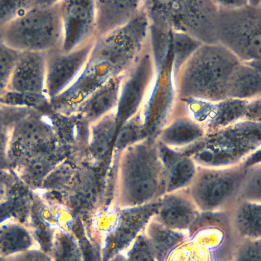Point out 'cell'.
I'll return each mask as SVG.
<instances>
[{
  "mask_svg": "<svg viewBox=\"0 0 261 261\" xmlns=\"http://www.w3.org/2000/svg\"><path fill=\"white\" fill-rule=\"evenodd\" d=\"M56 3L37 1L0 30L3 42L20 53L55 49L62 40L61 10Z\"/></svg>",
  "mask_w": 261,
  "mask_h": 261,
  "instance_id": "cell-1",
  "label": "cell"
},
{
  "mask_svg": "<svg viewBox=\"0 0 261 261\" xmlns=\"http://www.w3.org/2000/svg\"><path fill=\"white\" fill-rule=\"evenodd\" d=\"M91 46L68 54L46 53L45 94L51 100L65 90L83 68Z\"/></svg>",
  "mask_w": 261,
  "mask_h": 261,
  "instance_id": "cell-2",
  "label": "cell"
},
{
  "mask_svg": "<svg viewBox=\"0 0 261 261\" xmlns=\"http://www.w3.org/2000/svg\"><path fill=\"white\" fill-rule=\"evenodd\" d=\"M61 6L62 44L70 51L89 35L95 23V5L90 1H69Z\"/></svg>",
  "mask_w": 261,
  "mask_h": 261,
  "instance_id": "cell-3",
  "label": "cell"
},
{
  "mask_svg": "<svg viewBox=\"0 0 261 261\" xmlns=\"http://www.w3.org/2000/svg\"><path fill=\"white\" fill-rule=\"evenodd\" d=\"M46 53H20L7 90L45 94Z\"/></svg>",
  "mask_w": 261,
  "mask_h": 261,
  "instance_id": "cell-4",
  "label": "cell"
},
{
  "mask_svg": "<svg viewBox=\"0 0 261 261\" xmlns=\"http://www.w3.org/2000/svg\"><path fill=\"white\" fill-rule=\"evenodd\" d=\"M95 5V24L106 33L121 27L130 20L137 5L134 1H100Z\"/></svg>",
  "mask_w": 261,
  "mask_h": 261,
  "instance_id": "cell-5",
  "label": "cell"
},
{
  "mask_svg": "<svg viewBox=\"0 0 261 261\" xmlns=\"http://www.w3.org/2000/svg\"><path fill=\"white\" fill-rule=\"evenodd\" d=\"M233 186V180L228 176L217 175L206 176L197 187V202L204 209L216 207L227 198Z\"/></svg>",
  "mask_w": 261,
  "mask_h": 261,
  "instance_id": "cell-6",
  "label": "cell"
},
{
  "mask_svg": "<svg viewBox=\"0 0 261 261\" xmlns=\"http://www.w3.org/2000/svg\"><path fill=\"white\" fill-rule=\"evenodd\" d=\"M145 236L156 261H165L171 250L185 239L182 232L170 229L159 222L150 223Z\"/></svg>",
  "mask_w": 261,
  "mask_h": 261,
  "instance_id": "cell-7",
  "label": "cell"
},
{
  "mask_svg": "<svg viewBox=\"0 0 261 261\" xmlns=\"http://www.w3.org/2000/svg\"><path fill=\"white\" fill-rule=\"evenodd\" d=\"M195 220L194 210L188 202L177 198H170L163 204L159 222L170 229L182 232L190 228Z\"/></svg>",
  "mask_w": 261,
  "mask_h": 261,
  "instance_id": "cell-8",
  "label": "cell"
},
{
  "mask_svg": "<svg viewBox=\"0 0 261 261\" xmlns=\"http://www.w3.org/2000/svg\"><path fill=\"white\" fill-rule=\"evenodd\" d=\"M33 244V237L23 226L10 223L0 225V257L21 254Z\"/></svg>",
  "mask_w": 261,
  "mask_h": 261,
  "instance_id": "cell-9",
  "label": "cell"
},
{
  "mask_svg": "<svg viewBox=\"0 0 261 261\" xmlns=\"http://www.w3.org/2000/svg\"><path fill=\"white\" fill-rule=\"evenodd\" d=\"M18 126L15 137L18 150L25 151L39 145L46 133L45 125L34 114L24 117Z\"/></svg>",
  "mask_w": 261,
  "mask_h": 261,
  "instance_id": "cell-10",
  "label": "cell"
},
{
  "mask_svg": "<svg viewBox=\"0 0 261 261\" xmlns=\"http://www.w3.org/2000/svg\"><path fill=\"white\" fill-rule=\"evenodd\" d=\"M234 224L237 233L245 240L260 239V206L251 204L242 205L236 214Z\"/></svg>",
  "mask_w": 261,
  "mask_h": 261,
  "instance_id": "cell-11",
  "label": "cell"
},
{
  "mask_svg": "<svg viewBox=\"0 0 261 261\" xmlns=\"http://www.w3.org/2000/svg\"><path fill=\"white\" fill-rule=\"evenodd\" d=\"M143 70L139 68L125 84L120 95L119 114L124 116L132 112L139 104L145 85Z\"/></svg>",
  "mask_w": 261,
  "mask_h": 261,
  "instance_id": "cell-12",
  "label": "cell"
},
{
  "mask_svg": "<svg viewBox=\"0 0 261 261\" xmlns=\"http://www.w3.org/2000/svg\"><path fill=\"white\" fill-rule=\"evenodd\" d=\"M50 100L45 94L19 92L7 90L0 96V104L7 107L40 110Z\"/></svg>",
  "mask_w": 261,
  "mask_h": 261,
  "instance_id": "cell-13",
  "label": "cell"
},
{
  "mask_svg": "<svg viewBox=\"0 0 261 261\" xmlns=\"http://www.w3.org/2000/svg\"><path fill=\"white\" fill-rule=\"evenodd\" d=\"M50 250L54 261H84L76 241L66 232L60 231L55 235Z\"/></svg>",
  "mask_w": 261,
  "mask_h": 261,
  "instance_id": "cell-14",
  "label": "cell"
},
{
  "mask_svg": "<svg viewBox=\"0 0 261 261\" xmlns=\"http://www.w3.org/2000/svg\"><path fill=\"white\" fill-rule=\"evenodd\" d=\"M117 81L107 82L92 96L90 105L92 112L101 115L110 110L116 104L119 89Z\"/></svg>",
  "mask_w": 261,
  "mask_h": 261,
  "instance_id": "cell-15",
  "label": "cell"
},
{
  "mask_svg": "<svg viewBox=\"0 0 261 261\" xmlns=\"http://www.w3.org/2000/svg\"><path fill=\"white\" fill-rule=\"evenodd\" d=\"M20 54V52L6 45L0 37V96L7 90Z\"/></svg>",
  "mask_w": 261,
  "mask_h": 261,
  "instance_id": "cell-16",
  "label": "cell"
},
{
  "mask_svg": "<svg viewBox=\"0 0 261 261\" xmlns=\"http://www.w3.org/2000/svg\"><path fill=\"white\" fill-rule=\"evenodd\" d=\"M149 172L131 181L128 188L130 202L137 204L149 198L154 192L155 182Z\"/></svg>",
  "mask_w": 261,
  "mask_h": 261,
  "instance_id": "cell-17",
  "label": "cell"
},
{
  "mask_svg": "<svg viewBox=\"0 0 261 261\" xmlns=\"http://www.w3.org/2000/svg\"><path fill=\"white\" fill-rule=\"evenodd\" d=\"M114 123L111 120H106L96 128L92 142L93 152L98 156L107 153L114 132Z\"/></svg>",
  "mask_w": 261,
  "mask_h": 261,
  "instance_id": "cell-18",
  "label": "cell"
},
{
  "mask_svg": "<svg viewBox=\"0 0 261 261\" xmlns=\"http://www.w3.org/2000/svg\"><path fill=\"white\" fill-rule=\"evenodd\" d=\"M37 1H0V30Z\"/></svg>",
  "mask_w": 261,
  "mask_h": 261,
  "instance_id": "cell-19",
  "label": "cell"
},
{
  "mask_svg": "<svg viewBox=\"0 0 261 261\" xmlns=\"http://www.w3.org/2000/svg\"><path fill=\"white\" fill-rule=\"evenodd\" d=\"M126 257L127 261H156L145 236L142 234L133 241Z\"/></svg>",
  "mask_w": 261,
  "mask_h": 261,
  "instance_id": "cell-20",
  "label": "cell"
},
{
  "mask_svg": "<svg viewBox=\"0 0 261 261\" xmlns=\"http://www.w3.org/2000/svg\"><path fill=\"white\" fill-rule=\"evenodd\" d=\"M193 174V166L190 161L183 160L178 162L171 171L169 187L174 189L182 186L188 181Z\"/></svg>",
  "mask_w": 261,
  "mask_h": 261,
  "instance_id": "cell-21",
  "label": "cell"
},
{
  "mask_svg": "<svg viewBox=\"0 0 261 261\" xmlns=\"http://www.w3.org/2000/svg\"><path fill=\"white\" fill-rule=\"evenodd\" d=\"M233 261H260V239L245 240L238 246Z\"/></svg>",
  "mask_w": 261,
  "mask_h": 261,
  "instance_id": "cell-22",
  "label": "cell"
},
{
  "mask_svg": "<svg viewBox=\"0 0 261 261\" xmlns=\"http://www.w3.org/2000/svg\"><path fill=\"white\" fill-rule=\"evenodd\" d=\"M198 134L195 126L188 123H179L171 127L167 131L166 137L172 142L181 143L192 140Z\"/></svg>",
  "mask_w": 261,
  "mask_h": 261,
  "instance_id": "cell-23",
  "label": "cell"
},
{
  "mask_svg": "<svg viewBox=\"0 0 261 261\" xmlns=\"http://www.w3.org/2000/svg\"><path fill=\"white\" fill-rule=\"evenodd\" d=\"M15 261H54L46 253L39 250H29L17 257Z\"/></svg>",
  "mask_w": 261,
  "mask_h": 261,
  "instance_id": "cell-24",
  "label": "cell"
},
{
  "mask_svg": "<svg viewBox=\"0 0 261 261\" xmlns=\"http://www.w3.org/2000/svg\"><path fill=\"white\" fill-rule=\"evenodd\" d=\"M30 166L29 174L31 178L35 179L42 177L48 170L47 163L41 160L35 161Z\"/></svg>",
  "mask_w": 261,
  "mask_h": 261,
  "instance_id": "cell-25",
  "label": "cell"
},
{
  "mask_svg": "<svg viewBox=\"0 0 261 261\" xmlns=\"http://www.w3.org/2000/svg\"><path fill=\"white\" fill-rule=\"evenodd\" d=\"M132 137V132L129 128H125L122 130L117 137L116 144L121 147L125 145L130 140Z\"/></svg>",
  "mask_w": 261,
  "mask_h": 261,
  "instance_id": "cell-26",
  "label": "cell"
},
{
  "mask_svg": "<svg viewBox=\"0 0 261 261\" xmlns=\"http://www.w3.org/2000/svg\"><path fill=\"white\" fill-rule=\"evenodd\" d=\"M8 189L6 177L0 174V201L5 197Z\"/></svg>",
  "mask_w": 261,
  "mask_h": 261,
  "instance_id": "cell-27",
  "label": "cell"
},
{
  "mask_svg": "<svg viewBox=\"0 0 261 261\" xmlns=\"http://www.w3.org/2000/svg\"><path fill=\"white\" fill-rule=\"evenodd\" d=\"M110 261H127L126 256L118 254L113 257Z\"/></svg>",
  "mask_w": 261,
  "mask_h": 261,
  "instance_id": "cell-28",
  "label": "cell"
},
{
  "mask_svg": "<svg viewBox=\"0 0 261 261\" xmlns=\"http://www.w3.org/2000/svg\"><path fill=\"white\" fill-rule=\"evenodd\" d=\"M0 261H2V260H1V259H0Z\"/></svg>",
  "mask_w": 261,
  "mask_h": 261,
  "instance_id": "cell-29",
  "label": "cell"
}]
</instances>
